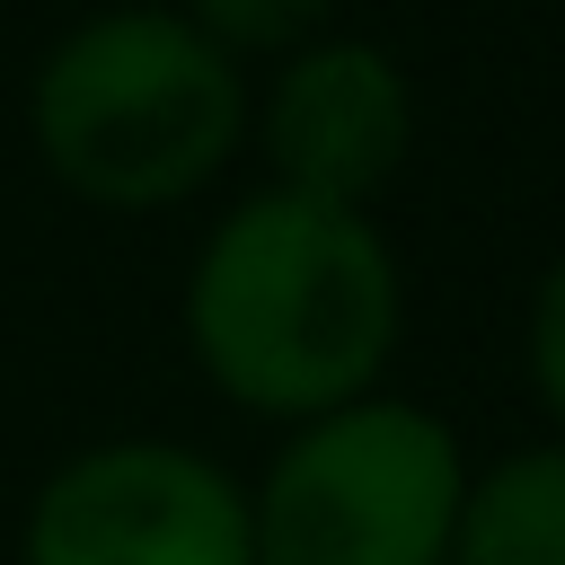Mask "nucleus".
<instances>
[{
  "label": "nucleus",
  "mask_w": 565,
  "mask_h": 565,
  "mask_svg": "<svg viewBox=\"0 0 565 565\" xmlns=\"http://www.w3.org/2000/svg\"><path fill=\"white\" fill-rule=\"evenodd\" d=\"M530 380H539L547 415L565 424V256L547 265V282H539V300H530Z\"/></svg>",
  "instance_id": "obj_8"
},
{
  "label": "nucleus",
  "mask_w": 565,
  "mask_h": 565,
  "mask_svg": "<svg viewBox=\"0 0 565 565\" xmlns=\"http://www.w3.org/2000/svg\"><path fill=\"white\" fill-rule=\"evenodd\" d=\"M256 141H265V168H274L282 194L371 212V194L406 168L415 88H406V71L380 44H362V35H309L274 71V88L256 106Z\"/></svg>",
  "instance_id": "obj_5"
},
{
  "label": "nucleus",
  "mask_w": 565,
  "mask_h": 565,
  "mask_svg": "<svg viewBox=\"0 0 565 565\" xmlns=\"http://www.w3.org/2000/svg\"><path fill=\"white\" fill-rule=\"evenodd\" d=\"M450 565H565V441H530L468 477Z\"/></svg>",
  "instance_id": "obj_6"
},
{
  "label": "nucleus",
  "mask_w": 565,
  "mask_h": 565,
  "mask_svg": "<svg viewBox=\"0 0 565 565\" xmlns=\"http://www.w3.org/2000/svg\"><path fill=\"white\" fill-rule=\"evenodd\" d=\"M194 35H212L230 62L238 53H300L309 35H327L335 0H168Z\"/></svg>",
  "instance_id": "obj_7"
},
{
  "label": "nucleus",
  "mask_w": 565,
  "mask_h": 565,
  "mask_svg": "<svg viewBox=\"0 0 565 565\" xmlns=\"http://www.w3.org/2000/svg\"><path fill=\"white\" fill-rule=\"evenodd\" d=\"M185 344L203 380L247 415L309 424L353 406L397 353V256L371 212L265 185L230 203L194 247Z\"/></svg>",
  "instance_id": "obj_1"
},
{
  "label": "nucleus",
  "mask_w": 565,
  "mask_h": 565,
  "mask_svg": "<svg viewBox=\"0 0 565 565\" xmlns=\"http://www.w3.org/2000/svg\"><path fill=\"white\" fill-rule=\"evenodd\" d=\"M26 132L62 194L97 212H168L247 141V79L177 9H97L35 62Z\"/></svg>",
  "instance_id": "obj_2"
},
{
  "label": "nucleus",
  "mask_w": 565,
  "mask_h": 565,
  "mask_svg": "<svg viewBox=\"0 0 565 565\" xmlns=\"http://www.w3.org/2000/svg\"><path fill=\"white\" fill-rule=\"evenodd\" d=\"M18 565H256L247 486L185 441H88L35 486Z\"/></svg>",
  "instance_id": "obj_4"
},
{
  "label": "nucleus",
  "mask_w": 565,
  "mask_h": 565,
  "mask_svg": "<svg viewBox=\"0 0 565 565\" xmlns=\"http://www.w3.org/2000/svg\"><path fill=\"white\" fill-rule=\"evenodd\" d=\"M468 459L459 433L406 397H353L274 450L247 494L256 565H450Z\"/></svg>",
  "instance_id": "obj_3"
}]
</instances>
